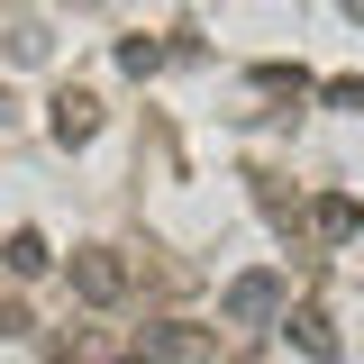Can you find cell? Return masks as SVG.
Segmentation results:
<instances>
[{
	"label": "cell",
	"instance_id": "cell-1",
	"mask_svg": "<svg viewBox=\"0 0 364 364\" xmlns=\"http://www.w3.org/2000/svg\"><path fill=\"white\" fill-rule=\"evenodd\" d=\"M100 128V100H91V91H64V100H55V136H91Z\"/></svg>",
	"mask_w": 364,
	"mask_h": 364
},
{
	"label": "cell",
	"instance_id": "cell-2",
	"mask_svg": "<svg viewBox=\"0 0 364 364\" xmlns=\"http://www.w3.org/2000/svg\"><path fill=\"white\" fill-rule=\"evenodd\" d=\"M346 18H364V0H346Z\"/></svg>",
	"mask_w": 364,
	"mask_h": 364
}]
</instances>
